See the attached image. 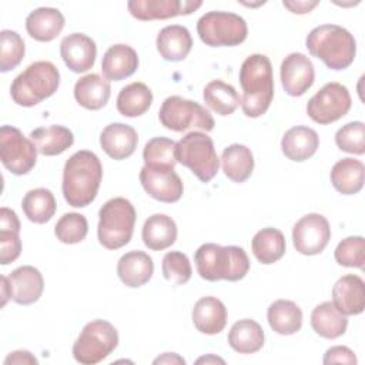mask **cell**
Masks as SVG:
<instances>
[{"label":"cell","instance_id":"6da1fadb","mask_svg":"<svg viewBox=\"0 0 365 365\" xmlns=\"http://www.w3.org/2000/svg\"><path fill=\"white\" fill-rule=\"evenodd\" d=\"M103 178L100 158L88 150L74 153L64 164L63 195L68 205L74 208L87 207L97 197Z\"/></svg>","mask_w":365,"mask_h":365},{"label":"cell","instance_id":"7a4b0ae2","mask_svg":"<svg viewBox=\"0 0 365 365\" xmlns=\"http://www.w3.org/2000/svg\"><path fill=\"white\" fill-rule=\"evenodd\" d=\"M240 84L242 88L241 108L247 117L257 118L265 114L274 98L272 64L264 54L248 56L240 68Z\"/></svg>","mask_w":365,"mask_h":365},{"label":"cell","instance_id":"3957f363","mask_svg":"<svg viewBox=\"0 0 365 365\" xmlns=\"http://www.w3.org/2000/svg\"><path fill=\"white\" fill-rule=\"evenodd\" d=\"M198 275L205 281H240L250 271L247 252L237 245H220L214 242L202 244L194 254Z\"/></svg>","mask_w":365,"mask_h":365},{"label":"cell","instance_id":"277c9868","mask_svg":"<svg viewBox=\"0 0 365 365\" xmlns=\"http://www.w3.org/2000/svg\"><path fill=\"white\" fill-rule=\"evenodd\" d=\"M311 56L324 61L331 70H344L354 63L356 43L354 36L338 24L314 27L305 40Z\"/></svg>","mask_w":365,"mask_h":365},{"label":"cell","instance_id":"5b68a950","mask_svg":"<svg viewBox=\"0 0 365 365\" xmlns=\"http://www.w3.org/2000/svg\"><path fill=\"white\" fill-rule=\"evenodd\" d=\"M60 86L58 68L46 60L26 67L11 83L10 96L17 106L33 107L51 97Z\"/></svg>","mask_w":365,"mask_h":365},{"label":"cell","instance_id":"8992f818","mask_svg":"<svg viewBox=\"0 0 365 365\" xmlns=\"http://www.w3.org/2000/svg\"><path fill=\"white\" fill-rule=\"evenodd\" d=\"M135 208L124 197H115L104 202L98 211L97 237L107 250H118L127 245L133 237Z\"/></svg>","mask_w":365,"mask_h":365},{"label":"cell","instance_id":"52a82bcc","mask_svg":"<svg viewBox=\"0 0 365 365\" xmlns=\"http://www.w3.org/2000/svg\"><path fill=\"white\" fill-rule=\"evenodd\" d=\"M175 160L190 168L201 182H210L220 167L211 137L201 131H191L175 144Z\"/></svg>","mask_w":365,"mask_h":365},{"label":"cell","instance_id":"ba28073f","mask_svg":"<svg viewBox=\"0 0 365 365\" xmlns=\"http://www.w3.org/2000/svg\"><path fill=\"white\" fill-rule=\"evenodd\" d=\"M118 345V332L113 324L94 319L86 324L73 345V356L83 365H94L107 358Z\"/></svg>","mask_w":365,"mask_h":365},{"label":"cell","instance_id":"9c48e42d","mask_svg":"<svg viewBox=\"0 0 365 365\" xmlns=\"http://www.w3.org/2000/svg\"><path fill=\"white\" fill-rule=\"evenodd\" d=\"M201 41L210 47H234L245 41L248 27L245 20L230 11H208L197 21Z\"/></svg>","mask_w":365,"mask_h":365},{"label":"cell","instance_id":"30bf717a","mask_svg":"<svg viewBox=\"0 0 365 365\" xmlns=\"http://www.w3.org/2000/svg\"><path fill=\"white\" fill-rule=\"evenodd\" d=\"M160 123L171 131L181 133L190 128L211 131L215 125L212 115L197 101L180 96L167 97L158 111Z\"/></svg>","mask_w":365,"mask_h":365},{"label":"cell","instance_id":"8fae6325","mask_svg":"<svg viewBox=\"0 0 365 365\" xmlns=\"http://www.w3.org/2000/svg\"><path fill=\"white\" fill-rule=\"evenodd\" d=\"M37 148L31 140L11 125L0 128V160L14 175L29 174L37 161Z\"/></svg>","mask_w":365,"mask_h":365},{"label":"cell","instance_id":"7c38bea8","mask_svg":"<svg viewBox=\"0 0 365 365\" xmlns=\"http://www.w3.org/2000/svg\"><path fill=\"white\" fill-rule=\"evenodd\" d=\"M352 100L348 88L332 81L321 87L307 103L308 117L318 124H331L342 118L351 108Z\"/></svg>","mask_w":365,"mask_h":365},{"label":"cell","instance_id":"4fadbf2b","mask_svg":"<svg viewBox=\"0 0 365 365\" xmlns=\"http://www.w3.org/2000/svg\"><path fill=\"white\" fill-rule=\"evenodd\" d=\"M331 240L328 220L317 212L301 217L292 228L294 248L302 255H317L325 250Z\"/></svg>","mask_w":365,"mask_h":365},{"label":"cell","instance_id":"5bb4252c","mask_svg":"<svg viewBox=\"0 0 365 365\" xmlns=\"http://www.w3.org/2000/svg\"><path fill=\"white\" fill-rule=\"evenodd\" d=\"M138 178L144 191L157 201L177 202L182 197L184 185L174 167L144 165Z\"/></svg>","mask_w":365,"mask_h":365},{"label":"cell","instance_id":"9a60e30c","mask_svg":"<svg viewBox=\"0 0 365 365\" xmlns=\"http://www.w3.org/2000/svg\"><path fill=\"white\" fill-rule=\"evenodd\" d=\"M201 4L200 0H130L127 9L134 19L150 21L191 14Z\"/></svg>","mask_w":365,"mask_h":365},{"label":"cell","instance_id":"2e32d148","mask_svg":"<svg viewBox=\"0 0 365 365\" xmlns=\"http://www.w3.org/2000/svg\"><path fill=\"white\" fill-rule=\"evenodd\" d=\"M279 76L284 91L291 97H301L314 84L315 70L305 54L291 53L282 60Z\"/></svg>","mask_w":365,"mask_h":365},{"label":"cell","instance_id":"e0dca14e","mask_svg":"<svg viewBox=\"0 0 365 365\" xmlns=\"http://www.w3.org/2000/svg\"><path fill=\"white\" fill-rule=\"evenodd\" d=\"M60 56L73 73H84L96 63L97 46L84 33H71L61 40Z\"/></svg>","mask_w":365,"mask_h":365},{"label":"cell","instance_id":"ac0fdd59","mask_svg":"<svg viewBox=\"0 0 365 365\" xmlns=\"http://www.w3.org/2000/svg\"><path fill=\"white\" fill-rule=\"evenodd\" d=\"M10 299L19 305H30L40 299L44 289L41 272L33 265H21L10 272Z\"/></svg>","mask_w":365,"mask_h":365},{"label":"cell","instance_id":"d6986e66","mask_svg":"<svg viewBox=\"0 0 365 365\" xmlns=\"http://www.w3.org/2000/svg\"><path fill=\"white\" fill-rule=\"evenodd\" d=\"M332 304L344 315H359L365 309V284L359 275L341 277L332 287Z\"/></svg>","mask_w":365,"mask_h":365},{"label":"cell","instance_id":"ffe728a7","mask_svg":"<svg viewBox=\"0 0 365 365\" xmlns=\"http://www.w3.org/2000/svg\"><path fill=\"white\" fill-rule=\"evenodd\" d=\"M138 144L137 131L124 123H111L100 134L103 151L113 160H125L134 154Z\"/></svg>","mask_w":365,"mask_h":365},{"label":"cell","instance_id":"44dd1931","mask_svg":"<svg viewBox=\"0 0 365 365\" xmlns=\"http://www.w3.org/2000/svg\"><path fill=\"white\" fill-rule=\"evenodd\" d=\"M154 272L153 258L144 251H130L120 257L117 275L125 287L138 288L147 284Z\"/></svg>","mask_w":365,"mask_h":365},{"label":"cell","instance_id":"7402d4cb","mask_svg":"<svg viewBox=\"0 0 365 365\" xmlns=\"http://www.w3.org/2000/svg\"><path fill=\"white\" fill-rule=\"evenodd\" d=\"M191 318L197 331L205 335H215L227 325V308L215 297H202L195 302Z\"/></svg>","mask_w":365,"mask_h":365},{"label":"cell","instance_id":"603a6c76","mask_svg":"<svg viewBox=\"0 0 365 365\" xmlns=\"http://www.w3.org/2000/svg\"><path fill=\"white\" fill-rule=\"evenodd\" d=\"M138 68V54L127 44H114L103 56L101 71L107 80L120 81L135 73Z\"/></svg>","mask_w":365,"mask_h":365},{"label":"cell","instance_id":"cb8c5ba5","mask_svg":"<svg viewBox=\"0 0 365 365\" xmlns=\"http://www.w3.org/2000/svg\"><path fill=\"white\" fill-rule=\"evenodd\" d=\"M319 145V137L315 130L307 125H295L285 131L281 140V150L291 161H305L311 158Z\"/></svg>","mask_w":365,"mask_h":365},{"label":"cell","instance_id":"d4e9b609","mask_svg":"<svg viewBox=\"0 0 365 365\" xmlns=\"http://www.w3.org/2000/svg\"><path fill=\"white\" fill-rule=\"evenodd\" d=\"M157 50L167 61L184 60L192 48V37L187 27L180 24L165 26L157 34Z\"/></svg>","mask_w":365,"mask_h":365},{"label":"cell","instance_id":"484cf974","mask_svg":"<svg viewBox=\"0 0 365 365\" xmlns=\"http://www.w3.org/2000/svg\"><path fill=\"white\" fill-rule=\"evenodd\" d=\"M64 27V16L54 7H38L26 19L29 36L37 41L47 43L54 40Z\"/></svg>","mask_w":365,"mask_h":365},{"label":"cell","instance_id":"4316f807","mask_svg":"<svg viewBox=\"0 0 365 365\" xmlns=\"http://www.w3.org/2000/svg\"><path fill=\"white\" fill-rule=\"evenodd\" d=\"M110 96L111 87L108 80L96 73L81 77L74 84V98L87 110L103 108L108 103Z\"/></svg>","mask_w":365,"mask_h":365},{"label":"cell","instance_id":"83f0119b","mask_svg":"<svg viewBox=\"0 0 365 365\" xmlns=\"http://www.w3.org/2000/svg\"><path fill=\"white\" fill-rule=\"evenodd\" d=\"M143 242L153 251H163L177 240V224L165 214H153L143 225Z\"/></svg>","mask_w":365,"mask_h":365},{"label":"cell","instance_id":"f1b7e54d","mask_svg":"<svg viewBox=\"0 0 365 365\" xmlns=\"http://www.w3.org/2000/svg\"><path fill=\"white\" fill-rule=\"evenodd\" d=\"M364 175L365 167L362 161L346 157L334 164L331 170V182L338 192L352 195L362 190Z\"/></svg>","mask_w":365,"mask_h":365},{"label":"cell","instance_id":"f546056e","mask_svg":"<svg viewBox=\"0 0 365 365\" xmlns=\"http://www.w3.org/2000/svg\"><path fill=\"white\" fill-rule=\"evenodd\" d=\"M30 140L34 143L37 151L43 155H58L70 148L74 143L71 130L64 125L38 127L30 133Z\"/></svg>","mask_w":365,"mask_h":365},{"label":"cell","instance_id":"4dcf8cb0","mask_svg":"<svg viewBox=\"0 0 365 365\" xmlns=\"http://www.w3.org/2000/svg\"><path fill=\"white\" fill-rule=\"evenodd\" d=\"M267 319L277 334L294 335L302 327V311L294 301L277 299L268 307Z\"/></svg>","mask_w":365,"mask_h":365},{"label":"cell","instance_id":"1f68e13d","mask_svg":"<svg viewBox=\"0 0 365 365\" xmlns=\"http://www.w3.org/2000/svg\"><path fill=\"white\" fill-rule=\"evenodd\" d=\"M311 327L319 336L335 339L345 334L348 319L346 315L341 314L331 301H325L312 309Z\"/></svg>","mask_w":365,"mask_h":365},{"label":"cell","instance_id":"d6a6232c","mask_svg":"<svg viewBox=\"0 0 365 365\" xmlns=\"http://www.w3.org/2000/svg\"><path fill=\"white\" fill-rule=\"evenodd\" d=\"M264 329L261 325L250 318L234 322L228 332L230 346L240 354L258 352L264 345Z\"/></svg>","mask_w":365,"mask_h":365},{"label":"cell","instance_id":"836d02e7","mask_svg":"<svg viewBox=\"0 0 365 365\" xmlns=\"http://www.w3.org/2000/svg\"><path fill=\"white\" fill-rule=\"evenodd\" d=\"M221 165L225 177L234 182H244L252 174L254 155L247 145L231 144L221 154Z\"/></svg>","mask_w":365,"mask_h":365},{"label":"cell","instance_id":"e575fe53","mask_svg":"<svg viewBox=\"0 0 365 365\" xmlns=\"http://www.w3.org/2000/svg\"><path fill=\"white\" fill-rule=\"evenodd\" d=\"M251 248L254 257L264 265H269L281 259L287 250V242L284 234L272 227L259 230L252 241Z\"/></svg>","mask_w":365,"mask_h":365},{"label":"cell","instance_id":"d590c367","mask_svg":"<svg viewBox=\"0 0 365 365\" xmlns=\"http://www.w3.org/2000/svg\"><path fill=\"white\" fill-rule=\"evenodd\" d=\"M153 103V93L141 81H134L121 88L117 96V110L124 117L143 115Z\"/></svg>","mask_w":365,"mask_h":365},{"label":"cell","instance_id":"8d00e7d4","mask_svg":"<svg viewBox=\"0 0 365 365\" xmlns=\"http://www.w3.org/2000/svg\"><path fill=\"white\" fill-rule=\"evenodd\" d=\"M202 98L204 103L220 115L232 114L241 103L237 90L222 80L210 81L202 90Z\"/></svg>","mask_w":365,"mask_h":365},{"label":"cell","instance_id":"74e56055","mask_svg":"<svg viewBox=\"0 0 365 365\" xmlns=\"http://www.w3.org/2000/svg\"><path fill=\"white\" fill-rule=\"evenodd\" d=\"M24 215L34 224H44L51 220L57 204L53 192L47 188H34L26 192L21 201Z\"/></svg>","mask_w":365,"mask_h":365},{"label":"cell","instance_id":"f35d334b","mask_svg":"<svg viewBox=\"0 0 365 365\" xmlns=\"http://www.w3.org/2000/svg\"><path fill=\"white\" fill-rule=\"evenodd\" d=\"M26 53L24 40L17 31L1 30L0 33V71L7 73L16 68Z\"/></svg>","mask_w":365,"mask_h":365},{"label":"cell","instance_id":"ab89813d","mask_svg":"<svg viewBox=\"0 0 365 365\" xmlns=\"http://www.w3.org/2000/svg\"><path fill=\"white\" fill-rule=\"evenodd\" d=\"M175 141L167 137H154L144 145V165L175 167Z\"/></svg>","mask_w":365,"mask_h":365},{"label":"cell","instance_id":"60d3db41","mask_svg":"<svg viewBox=\"0 0 365 365\" xmlns=\"http://www.w3.org/2000/svg\"><path fill=\"white\" fill-rule=\"evenodd\" d=\"M88 232V222L83 214L67 212L57 221L54 234L63 244H78Z\"/></svg>","mask_w":365,"mask_h":365},{"label":"cell","instance_id":"b9f144b4","mask_svg":"<svg viewBox=\"0 0 365 365\" xmlns=\"http://www.w3.org/2000/svg\"><path fill=\"white\" fill-rule=\"evenodd\" d=\"M335 261L342 267L364 268L365 262V240L361 235L344 238L334 251Z\"/></svg>","mask_w":365,"mask_h":365},{"label":"cell","instance_id":"7bdbcfd3","mask_svg":"<svg viewBox=\"0 0 365 365\" xmlns=\"http://www.w3.org/2000/svg\"><path fill=\"white\" fill-rule=\"evenodd\" d=\"M163 275L167 281L175 285L187 284L191 278L192 268L188 257L181 251H170L164 255L161 264Z\"/></svg>","mask_w":365,"mask_h":365},{"label":"cell","instance_id":"ee69618b","mask_svg":"<svg viewBox=\"0 0 365 365\" xmlns=\"http://www.w3.org/2000/svg\"><path fill=\"white\" fill-rule=\"evenodd\" d=\"M335 144L339 150L362 155L365 153V124L362 121H351L335 133Z\"/></svg>","mask_w":365,"mask_h":365},{"label":"cell","instance_id":"f6af8a7d","mask_svg":"<svg viewBox=\"0 0 365 365\" xmlns=\"http://www.w3.org/2000/svg\"><path fill=\"white\" fill-rule=\"evenodd\" d=\"M21 252V240L19 231L0 230V262L7 265L16 261Z\"/></svg>","mask_w":365,"mask_h":365},{"label":"cell","instance_id":"bcb514c9","mask_svg":"<svg viewBox=\"0 0 365 365\" xmlns=\"http://www.w3.org/2000/svg\"><path fill=\"white\" fill-rule=\"evenodd\" d=\"M322 362L325 365L328 364H349V365H355L356 364V356L354 354L352 349H349L348 346L344 345H335L327 349V352L324 354V359Z\"/></svg>","mask_w":365,"mask_h":365},{"label":"cell","instance_id":"7dc6e473","mask_svg":"<svg viewBox=\"0 0 365 365\" xmlns=\"http://www.w3.org/2000/svg\"><path fill=\"white\" fill-rule=\"evenodd\" d=\"M0 230H10V231H19L20 232V221L17 214L7 208H0Z\"/></svg>","mask_w":365,"mask_h":365},{"label":"cell","instance_id":"c3c4849f","mask_svg":"<svg viewBox=\"0 0 365 365\" xmlns=\"http://www.w3.org/2000/svg\"><path fill=\"white\" fill-rule=\"evenodd\" d=\"M284 7H287L291 13L295 14H307L309 13L314 7H317L319 4L318 0L315 1H307V0H284L282 1Z\"/></svg>","mask_w":365,"mask_h":365},{"label":"cell","instance_id":"681fc988","mask_svg":"<svg viewBox=\"0 0 365 365\" xmlns=\"http://www.w3.org/2000/svg\"><path fill=\"white\" fill-rule=\"evenodd\" d=\"M37 362L38 361L29 351H13L4 359V365H11V364L21 365V364H37Z\"/></svg>","mask_w":365,"mask_h":365},{"label":"cell","instance_id":"f907efd6","mask_svg":"<svg viewBox=\"0 0 365 365\" xmlns=\"http://www.w3.org/2000/svg\"><path fill=\"white\" fill-rule=\"evenodd\" d=\"M153 364H185V359L182 356H180L178 354L174 352H165L161 356L155 358L153 361Z\"/></svg>","mask_w":365,"mask_h":365},{"label":"cell","instance_id":"816d5d0a","mask_svg":"<svg viewBox=\"0 0 365 365\" xmlns=\"http://www.w3.org/2000/svg\"><path fill=\"white\" fill-rule=\"evenodd\" d=\"M0 281H1V285H0V289H1V307H4L7 304V301L10 299V288H9V278L6 275H1L0 277Z\"/></svg>","mask_w":365,"mask_h":365},{"label":"cell","instance_id":"f5cc1de1","mask_svg":"<svg viewBox=\"0 0 365 365\" xmlns=\"http://www.w3.org/2000/svg\"><path fill=\"white\" fill-rule=\"evenodd\" d=\"M210 364V362H220V364H224V359L218 358V356H214V355H208V356H201L197 359V364Z\"/></svg>","mask_w":365,"mask_h":365}]
</instances>
